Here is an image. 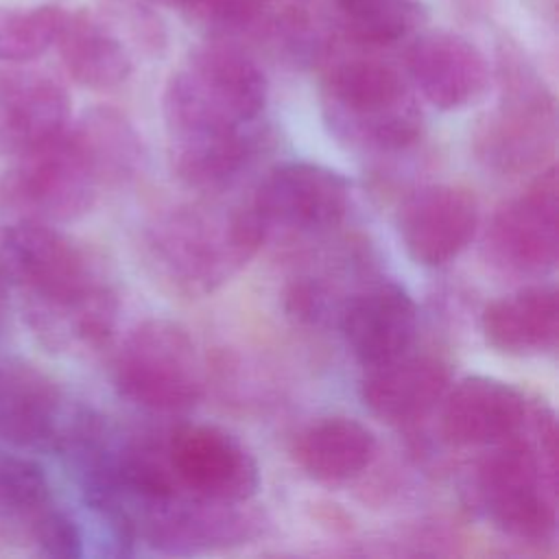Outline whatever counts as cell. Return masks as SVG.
I'll return each mask as SVG.
<instances>
[{
	"mask_svg": "<svg viewBox=\"0 0 559 559\" xmlns=\"http://www.w3.org/2000/svg\"><path fill=\"white\" fill-rule=\"evenodd\" d=\"M0 277L50 349H92L114 325L118 301L92 258L52 223L13 218L0 231Z\"/></svg>",
	"mask_w": 559,
	"mask_h": 559,
	"instance_id": "1",
	"label": "cell"
},
{
	"mask_svg": "<svg viewBox=\"0 0 559 559\" xmlns=\"http://www.w3.org/2000/svg\"><path fill=\"white\" fill-rule=\"evenodd\" d=\"M269 81L240 48L216 39L194 48L164 90L170 144L212 140L255 124L266 107Z\"/></svg>",
	"mask_w": 559,
	"mask_h": 559,
	"instance_id": "2",
	"label": "cell"
},
{
	"mask_svg": "<svg viewBox=\"0 0 559 559\" xmlns=\"http://www.w3.org/2000/svg\"><path fill=\"white\" fill-rule=\"evenodd\" d=\"M266 229L251 201L234 207L183 205L155 221V271L179 293L203 297L236 275L262 247Z\"/></svg>",
	"mask_w": 559,
	"mask_h": 559,
	"instance_id": "3",
	"label": "cell"
},
{
	"mask_svg": "<svg viewBox=\"0 0 559 559\" xmlns=\"http://www.w3.org/2000/svg\"><path fill=\"white\" fill-rule=\"evenodd\" d=\"M321 111L330 133L365 153H395L417 142L421 109L402 74L380 61L352 59L321 83Z\"/></svg>",
	"mask_w": 559,
	"mask_h": 559,
	"instance_id": "4",
	"label": "cell"
},
{
	"mask_svg": "<svg viewBox=\"0 0 559 559\" xmlns=\"http://www.w3.org/2000/svg\"><path fill=\"white\" fill-rule=\"evenodd\" d=\"M498 81L502 96L474 129V155L493 173L522 175L555 148V98L513 44H502L498 52Z\"/></svg>",
	"mask_w": 559,
	"mask_h": 559,
	"instance_id": "5",
	"label": "cell"
},
{
	"mask_svg": "<svg viewBox=\"0 0 559 559\" xmlns=\"http://www.w3.org/2000/svg\"><path fill=\"white\" fill-rule=\"evenodd\" d=\"M114 382L120 395L148 411L181 413L192 408L203 393L194 341L175 321H142L116 356Z\"/></svg>",
	"mask_w": 559,
	"mask_h": 559,
	"instance_id": "6",
	"label": "cell"
},
{
	"mask_svg": "<svg viewBox=\"0 0 559 559\" xmlns=\"http://www.w3.org/2000/svg\"><path fill=\"white\" fill-rule=\"evenodd\" d=\"M100 188L98 175L68 127L61 135L17 155L0 197L11 221L35 218L55 225L85 216Z\"/></svg>",
	"mask_w": 559,
	"mask_h": 559,
	"instance_id": "7",
	"label": "cell"
},
{
	"mask_svg": "<svg viewBox=\"0 0 559 559\" xmlns=\"http://www.w3.org/2000/svg\"><path fill=\"white\" fill-rule=\"evenodd\" d=\"M478 496L489 520L511 537L544 542L555 533V465L518 435L480 463Z\"/></svg>",
	"mask_w": 559,
	"mask_h": 559,
	"instance_id": "8",
	"label": "cell"
},
{
	"mask_svg": "<svg viewBox=\"0 0 559 559\" xmlns=\"http://www.w3.org/2000/svg\"><path fill=\"white\" fill-rule=\"evenodd\" d=\"M166 459L177 485L199 500L245 504L260 487L253 454L231 432L212 424L177 428Z\"/></svg>",
	"mask_w": 559,
	"mask_h": 559,
	"instance_id": "9",
	"label": "cell"
},
{
	"mask_svg": "<svg viewBox=\"0 0 559 559\" xmlns=\"http://www.w3.org/2000/svg\"><path fill=\"white\" fill-rule=\"evenodd\" d=\"M251 205L266 236L271 229L321 234L343 221L349 205V183L328 166L288 162L266 173Z\"/></svg>",
	"mask_w": 559,
	"mask_h": 559,
	"instance_id": "10",
	"label": "cell"
},
{
	"mask_svg": "<svg viewBox=\"0 0 559 559\" xmlns=\"http://www.w3.org/2000/svg\"><path fill=\"white\" fill-rule=\"evenodd\" d=\"M557 207V168L548 166L493 212L485 238L491 262L515 273L550 271L559 251Z\"/></svg>",
	"mask_w": 559,
	"mask_h": 559,
	"instance_id": "11",
	"label": "cell"
},
{
	"mask_svg": "<svg viewBox=\"0 0 559 559\" xmlns=\"http://www.w3.org/2000/svg\"><path fill=\"white\" fill-rule=\"evenodd\" d=\"M81 406L44 371L20 360H0V439L28 450L63 445Z\"/></svg>",
	"mask_w": 559,
	"mask_h": 559,
	"instance_id": "12",
	"label": "cell"
},
{
	"mask_svg": "<svg viewBox=\"0 0 559 559\" xmlns=\"http://www.w3.org/2000/svg\"><path fill=\"white\" fill-rule=\"evenodd\" d=\"M478 199L456 183H432L411 194L397 212V231L406 253L421 266L454 260L476 236Z\"/></svg>",
	"mask_w": 559,
	"mask_h": 559,
	"instance_id": "13",
	"label": "cell"
},
{
	"mask_svg": "<svg viewBox=\"0 0 559 559\" xmlns=\"http://www.w3.org/2000/svg\"><path fill=\"white\" fill-rule=\"evenodd\" d=\"M406 70L415 90L437 109H463L489 87L485 55L463 35L430 31L419 35L406 52Z\"/></svg>",
	"mask_w": 559,
	"mask_h": 559,
	"instance_id": "14",
	"label": "cell"
},
{
	"mask_svg": "<svg viewBox=\"0 0 559 559\" xmlns=\"http://www.w3.org/2000/svg\"><path fill=\"white\" fill-rule=\"evenodd\" d=\"M443 397L439 430L450 445H498L515 437L526 419L524 395L489 376L463 378Z\"/></svg>",
	"mask_w": 559,
	"mask_h": 559,
	"instance_id": "15",
	"label": "cell"
},
{
	"mask_svg": "<svg viewBox=\"0 0 559 559\" xmlns=\"http://www.w3.org/2000/svg\"><path fill=\"white\" fill-rule=\"evenodd\" d=\"M450 365L430 352L404 354L367 367L360 380L365 406L389 424H406L426 417L450 386Z\"/></svg>",
	"mask_w": 559,
	"mask_h": 559,
	"instance_id": "16",
	"label": "cell"
},
{
	"mask_svg": "<svg viewBox=\"0 0 559 559\" xmlns=\"http://www.w3.org/2000/svg\"><path fill=\"white\" fill-rule=\"evenodd\" d=\"M341 330L347 347L365 367L380 365L411 349L417 332V306L402 286L376 284L347 299Z\"/></svg>",
	"mask_w": 559,
	"mask_h": 559,
	"instance_id": "17",
	"label": "cell"
},
{
	"mask_svg": "<svg viewBox=\"0 0 559 559\" xmlns=\"http://www.w3.org/2000/svg\"><path fill=\"white\" fill-rule=\"evenodd\" d=\"M72 103L66 87L37 70L0 74V146L22 155L70 127Z\"/></svg>",
	"mask_w": 559,
	"mask_h": 559,
	"instance_id": "18",
	"label": "cell"
},
{
	"mask_svg": "<svg viewBox=\"0 0 559 559\" xmlns=\"http://www.w3.org/2000/svg\"><path fill=\"white\" fill-rule=\"evenodd\" d=\"M483 334L507 356H539L555 349L559 336L555 286H528L493 299L483 312Z\"/></svg>",
	"mask_w": 559,
	"mask_h": 559,
	"instance_id": "19",
	"label": "cell"
},
{
	"mask_svg": "<svg viewBox=\"0 0 559 559\" xmlns=\"http://www.w3.org/2000/svg\"><path fill=\"white\" fill-rule=\"evenodd\" d=\"M378 443L373 432L358 419L334 415L306 426L295 443L293 456L297 465L319 483H345L362 474Z\"/></svg>",
	"mask_w": 559,
	"mask_h": 559,
	"instance_id": "20",
	"label": "cell"
},
{
	"mask_svg": "<svg viewBox=\"0 0 559 559\" xmlns=\"http://www.w3.org/2000/svg\"><path fill=\"white\" fill-rule=\"evenodd\" d=\"M55 46L68 74L90 90L118 87L133 70L120 35L87 13H68Z\"/></svg>",
	"mask_w": 559,
	"mask_h": 559,
	"instance_id": "21",
	"label": "cell"
},
{
	"mask_svg": "<svg viewBox=\"0 0 559 559\" xmlns=\"http://www.w3.org/2000/svg\"><path fill=\"white\" fill-rule=\"evenodd\" d=\"M70 131L103 186L127 183L142 170L144 146L131 120L107 105L87 109Z\"/></svg>",
	"mask_w": 559,
	"mask_h": 559,
	"instance_id": "22",
	"label": "cell"
},
{
	"mask_svg": "<svg viewBox=\"0 0 559 559\" xmlns=\"http://www.w3.org/2000/svg\"><path fill=\"white\" fill-rule=\"evenodd\" d=\"M264 142L260 124L238 133L170 144V164L177 179L197 190H218L236 179Z\"/></svg>",
	"mask_w": 559,
	"mask_h": 559,
	"instance_id": "23",
	"label": "cell"
},
{
	"mask_svg": "<svg viewBox=\"0 0 559 559\" xmlns=\"http://www.w3.org/2000/svg\"><path fill=\"white\" fill-rule=\"evenodd\" d=\"M52 507L44 469L26 456L0 452V539H31L37 522Z\"/></svg>",
	"mask_w": 559,
	"mask_h": 559,
	"instance_id": "24",
	"label": "cell"
},
{
	"mask_svg": "<svg viewBox=\"0 0 559 559\" xmlns=\"http://www.w3.org/2000/svg\"><path fill=\"white\" fill-rule=\"evenodd\" d=\"M347 31L365 44H393L413 33L426 9L419 0H336Z\"/></svg>",
	"mask_w": 559,
	"mask_h": 559,
	"instance_id": "25",
	"label": "cell"
},
{
	"mask_svg": "<svg viewBox=\"0 0 559 559\" xmlns=\"http://www.w3.org/2000/svg\"><path fill=\"white\" fill-rule=\"evenodd\" d=\"M68 11L55 4L0 9V61H31L55 46Z\"/></svg>",
	"mask_w": 559,
	"mask_h": 559,
	"instance_id": "26",
	"label": "cell"
},
{
	"mask_svg": "<svg viewBox=\"0 0 559 559\" xmlns=\"http://www.w3.org/2000/svg\"><path fill=\"white\" fill-rule=\"evenodd\" d=\"M173 7H177L192 26L223 41L260 28L264 20L260 0H175Z\"/></svg>",
	"mask_w": 559,
	"mask_h": 559,
	"instance_id": "27",
	"label": "cell"
},
{
	"mask_svg": "<svg viewBox=\"0 0 559 559\" xmlns=\"http://www.w3.org/2000/svg\"><path fill=\"white\" fill-rule=\"evenodd\" d=\"M260 31H264L271 46L293 61H312L323 52L325 39L317 22L297 9H288L271 20H262Z\"/></svg>",
	"mask_w": 559,
	"mask_h": 559,
	"instance_id": "28",
	"label": "cell"
},
{
	"mask_svg": "<svg viewBox=\"0 0 559 559\" xmlns=\"http://www.w3.org/2000/svg\"><path fill=\"white\" fill-rule=\"evenodd\" d=\"M31 542L41 555L52 559H79L83 555V535L79 524L55 507L37 522Z\"/></svg>",
	"mask_w": 559,
	"mask_h": 559,
	"instance_id": "29",
	"label": "cell"
},
{
	"mask_svg": "<svg viewBox=\"0 0 559 559\" xmlns=\"http://www.w3.org/2000/svg\"><path fill=\"white\" fill-rule=\"evenodd\" d=\"M7 304H9V286L0 277V328H2V321H4V314H7Z\"/></svg>",
	"mask_w": 559,
	"mask_h": 559,
	"instance_id": "30",
	"label": "cell"
},
{
	"mask_svg": "<svg viewBox=\"0 0 559 559\" xmlns=\"http://www.w3.org/2000/svg\"><path fill=\"white\" fill-rule=\"evenodd\" d=\"M153 2H162V4H173L175 0H153Z\"/></svg>",
	"mask_w": 559,
	"mask_h": 559,
	"instance_id": "31",
	"label": "cell"
}]
</instances>
